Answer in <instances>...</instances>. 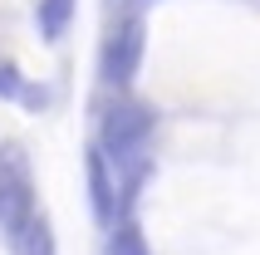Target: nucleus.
Returning a JSON list of instances; mask_svg holds the SVG:
<instances>
[{"instance_id": "1", "label": "nucleus", "mask_w": 260, "mask_h": 255, "mask_svg": "<svg viewBox=\"0 0 260 255\" xmlns=\"http://www.w3.org/2000/svg\"><path fill=\"white\" fill-rule=\"evenodd\" d=\"M152 133H157V108L143 99H133L128 88H113V99L99 108V147L118 167L123 182V216L133 211V201L152 177Z\"/></svg>"}, {"instance_id": "2", "label": "nucleus", "mask_w": 260, "mask_h": 255, "mask_svg": "<svg viewBox=\"0 0 260 255\" xmlns=\"http://www.w3.org/2000/svg\"><path fill=\"white\" fill-rule=\"evenodd\" d=\"M143 44H147V29H143V15L133 10L118 20V29H108V40L99 49V84L113 93V88H128L138 79V64H143Z\"/></svg>"}, {"instance_id": "3", "label": "nucleus", "mask_w": 260, "mask_h": 255, "mask_svg": "<svg viewBox=\"0 0 260 255\" xmlns=\"http://www.w3.org/2000/svg\"><path fill=\"white\" fill-rule=\"evenodd\" d=\"M35 216V177L15 142H0V231L15 236Z\"/></svg>"}, {"instance_id": "4", "label": "nucleus", "mask_w": 260, "mask_h": 255, "mask_svg": "<svg viewBox=\"0 0 260 255\" xmlns=\"http://www.w3.org/2000/svg\"><path fill=\"white\" fill-rule=\"evenodd\" d=\"M84 167H88V201H93L99 226H118L123 221V182H118V167L108 162V152H103L99 142L88 147Z\"/></svg>"}, {"instance_id": "5", "label": "nucleus", "mask_w": 260, "mask_h": 255, "mask_svg": "<svg viewBox=\"0 0 260 255\" xmlns=\"http://www.w3.org/2000/svg\"><path fill=\"white\" fill-rule=\"evenodd\" d=\"M0 99L25 103V108H44V103H49V93L29 84L25 74H20V64H15V59H5V54H0Z\"/></svg>"}, {"instance_id": "6", "label": "nucleus", "mask_w": 260, "mask_h": 255, "mask_svg": "<svg viewBox=\"0 0 260 255\" xmlns=\"http://www.w3.org/2000/svg\"><path fill=\"white\" fill-rule=\"evenodd\" d=\"M10 250L15 255H59L54 250V231H49L44 211H35L25 221V231H15V236H10Z\"/></svg>"}, {"instance_id": "7", "label": "nucleus", "mask_w": 260, "mask_h": 255, "mask_svg": "<svg viewBox=\"0 0 260 255\" xmlns=\"http://www.w3.org/2000/svg\"><path fill=\"white\" fill-rule=\"evenodd\" d=\"M74 5H79V0H40V5H35V25H40L44 44L64 40V29H69V20H74Z\"/></svg>"}, {"instance_id": "8", "label": "nucleus", "mask_w": 260, "mask_h": 255, "mask_svg": "<svg viewBox=\"0 0 260 255\" xmlns=\"http://www.w3.org/2000/svg\"><path fill=\"white\" fill-rule=\"evenodd\" d=\"M108 255H152V250H147L143 226H138L133 216H123L118 226H108Z\"/></svg>"}, {"instance_id": "9", "label": "nucleus", "mask_w": 260, "mask_h": 255, "mask_svg": "<svg viewBox=\"0 0 260 255\" xmlns=\"http://www.w3.org/2000/svg\"><path fill=\"white\" fill-rule=\"evenodd\" d=\"M108 5H118V0H108Z\"/></svg>"}]
</instances>
